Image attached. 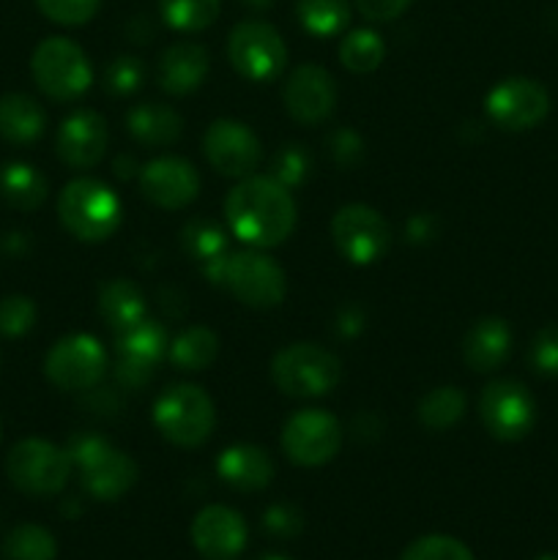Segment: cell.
<instances>
[{
	"label": "cell",
	"mask_w": 558,
	"mask_h": 560,
	"mask_svg": "<svg viewBox=\"0 0 558 560\" xmlns=\"http://www.w3.org/2000/svg\"><path fill=\"white\" fill-rule=\"evenodd\" d=\"M228 228L252 249L284 244L295 228V200L271 175H249L230 189L224 200Z\"/></svg>",
	"instance_id": "6da1fadb"
},
{
	"label": "cell",
	"mask_w": 558,
	"mask_h": 560,
	"mask_svg": "<svg viewBox=\"0 0 558 560\" xmlns=\"http://www.w3.org/2000/svg\"><path fill=\"white\" fill-rule=\"evenodd\" d=\"M66 452L80 474L82 490L96 501H118L137 485L140 468L135 459L96 432L71 435Z\"/></svg>",
	"instance_id": "7a4b0ae2"
},
{
	"label": "cell",
	"mask_w": 558,
	"mask_h": 560,
	"mask_svg": "<svg viewBox=\"0 0 558 560\" xmlns=\"http://www.w3.org/2000/svg\"><path fill=\"white\" fill-rule=\"evenodd\" d=\"M153 424L173 446L197 448L217 427V408L197 383H173L153 402Z\"/></svg>",
	"instance_id": "3957f363"
},
{
	"label": "cell",
	"mask_w": 558,
	"mask_h": 560,
	"mask_svg": "<svg viewBox=\"0 0 558 560\" xmlns=\"http://www.w3.org/2000/svg\"><path fill=\"white\" fill-rule=\"evenodd\" d=\"M58 219L77 241L98 244L120 228V200L107 184L96 178H77L58 197Z\"/></svg>",
	"instance_id": "277c9868"
},
{
	"label": "cell",
	"mask_w": 558,
	"mask_h": 560,
	"mask_svg": "<svg viewBox=\"0 0 558 560\" xmlns=\"http://www.w3.org/2000/svg\"><path fill=\"white\" fill-rule=\"evenodd\" d=\"M271 381L284 397H326L342 381V361L315 342H293L274 353Z\"/></svg>",
	"instance_id": "5b68a950"
},
{
	"label": "cell",
	"mask_w": 558,
	"mask_h": 560,
	"mask_svg": "<svg viewBox=\"0 0 558 560\" xmlns=\"http://www.w3.org/2000/svg\"><path fill=\"white\" fill-rule=\"evenodd\" d=\"M33 82L53 102H77L93 85L85 49L66 36H49L31 55Z\"/></svg>",
	"instance_id": "8992f818"
},
{
	"label": "cell",
	"mask_w": 558,
	"mask_h": 560,
	"mask_svg": "<svg viewBox=\"0 0 558 560\" xmlns=\"http://www.w3.org/2000/svg\"><path fill=\"white\" fill-rule=\"evenodd\" d=\"M74 470L66 448L44 441V438H25L16 443L5 457V476L20 492L33 498L58 495Z\"/></svg>",
	"instance_id": "52a82bcc"
},
{
	"label": "cell",
	"mask_w": 558,
	"mask_h": 560,
	"mask_svg": "<svg viewBox=\"0 0 558 560\" xmlns=\"http://www.w3.org/2000/svg\"><path fill=\"white\" fill-rule=\"evenodd\" d=\"M342 438L345 432L337 416L321 408H304L284 421L279 443H282L284 457L293 465L321 468L337 457L342 448Z\"/></svg>",
	"instance_id": "ba28073f"
},
{
	"label": "cell",
	"mask_w": 558,
	"mask_h": 560,
	"mask_svg": "<svg viewBox=\"0 0 558 560\" xmlns=\"http://www.w3.org/2000/svg\"><path fill=\"white\" fill-rule=\"evenodd\" d=\"M228 58L244 80L271 82L288 63V47L277 27L260 20H246L230 31Z\"/></svg>",
	"instance_id": "9c48e42d"
},
{
	"label": "cell",
	"mask_w": 558,
	"mask_h": 560,
	"mask_svg": "<svg viewBox=\"0 0 558 560\" xmlns=\"http://www.w3.org/2000/svg\"><path fill=\"white\" fill-rule=\"evenodd\" d=\"M222 288L249 310H274L284 301L288 279L274 257L263 255L260 249H244L228 255Z\"/></svg>",
	"instance_id": "30bf717a"
},
{
	"label": "cell",
	"mask_w": 558,
	"mask_h": 560,
	"mask_svg": "<svg viewBox=\"0 0 558 560\" xmlns=\"http://www.w3.org/2000/svg\"><path fill=\"white\" fill-rule=\"evenodd\" d=\"M332 238L339 255L353 266H372L392 246V228L381 211L364 202L342 206L332 219Z\"/></svg>",
	"instance_id": "8fae6325"
},
{
	"label": "cell",
	"mask_w": 558,
	"mask_h": 560,
	"mask_svg": "<svg viewBox=\"0 0 558 560\" xmlns=\"http://www.w3.org/2000/svg\"><path fill=\"white\" fill-rule=\"evenodd\" d=\"M479 416L496 441H523L536 424V399L520 381H492L481 388Z\"/></svg>",
	"instance_id": "7c38bea8"
},
{
	"label": "cell",
	"mask_w": 558,
	"mask_h": 560,
	"mask_svg": "<svg viewBox=\"0 0 558 560\" xmlns=\"http://www.w3.org/2000/svg\"><path fill=\"white\" fill-rule=\"evenodd\" d=\"M107 370V353L91 334H69L49 348L44 375L60 392H88Z\"/></svg>",
	"instance_id": "4fadbf2b"
},
{
	"label": "cell",
	"mask_w": 558,
	"mask_h": 560,
	"mask_svg": "<svg viewBox=\"0 0 558 560\" xmlns=\"http://www.w3.org/2000/svg\"><path fill=\"white\" fill-rule=\"evenodd\" d=\"M487 118L503 131H528L550 113V93L531 77H507L485 98Z\"/></svg>",
	"instance_id": "5bb4252c"
},
{
	"label": "cell",
	"mask_w": 558,
	"mask_h": 560,
	"mask_svg": "<svg viewBox=\"0 0 558 560\" xmlns=\"http://www.w3.org/2000/svg\"><path fill=\"white\" fill-rule=\"evenodd\" d=\"M208 164L228 178H249L260 164L263 148L255 131L233 118L213 120L202 137Z\"/></svg>",
	"instance_id": "9a60e30c"
},
{
	"label": "cell",
	"mask_w": 558,
	"mask_h": 560,
	"mask_svg": "<svg viewBox=\"0 0 558 560\" xmlns=\"http://www.w3.org/2000/svg\"><path fill=\"white\" fill-rule=\"evenodd\" d=\"M282 102L290 118L304 126H317L332 118L337 107V82L323 66L304 63L284 82Z\"/></svg>",
	"instance_id": "2e32d148"
},
{
	"label": "cell",
	"mask_w": 558,
	"mask_h": 560,
	"mask_svg": "<svg viewBox=\"0 0 558 560\" xmlns=\"http://www.w3.org/2000/svg\"><path fill=\"white\" fill-rule=\"evenodd\" d=\"M140 191L148 202L164 211H181L200 195V175L181 156H159L140 167Z\"/></svg>",
	"instance_id": "e0dca14e"
},
{
	"label": "cell",
	"mask_w": 558,
	"mask_h": 560,
	"mask_svg": "<svg viewBox=\"0 0 558 560\" xmlns=\"http://www.w3.org/2000/svg\"><path fill=\"white\" fill-rule=\"evenodd\" d=\"M107 120L93 109H77L58 126L55 151L71 170H91L107 153Z\"/></svg>",
	"instance_id": "ac0fdd59"
},
{
	"label": "cell",
	"mask_w": 558,
	"mask_h": 560,
	"mask_svg": "<svg viewBox=\"0 0 558 560\" xmlns=\"http://www.w3.org/2000/svg\"><path fill=\"white\" fill-rule=\"evenodd\" d=\"M191 545L206 560H235L244 552L246 523L235 509L206 506L191 520Z\"/></svg>",
	"instance_id": "d6986e66"
},
{
	"label": "cell",
	"mask_w": 558,
	"mask_h": 560,
	"mask_svg": "<svg viewBox=\"0 0 558 560\" xmlns=\"http://www.w3.org/2000/svg\"><path fill=\"white\" fill-rule=\"evenodd\" d=\"M208 69H211V60L200 44L175 42L159 58V88L170 96H189L206 82Z\"/></svg>",
	"instance_id": "ffe728a7"
},
{
	"label": "cell",
	"mask_w": 558,
	"mask_h": 560,
	"mask_svg": "<svg viewBox=\"0 0 558 560\" xmlns=\"http://www.w3.org/2000/svg\"><path fill=\"white\" fill-rule=\"evenodd\" d=\"M512 328L503 317H481L465 334L463 359L468 370L487 375V372H496L507 364L509 355H512Z\"/></svg>",
	"instance_id": "44dd1931"
},
{
	"label": "cell",
	"mask_w": 558,
	"mask_h": 560,
	"mask_svg": "<svg viewBox=\"0 0 558 560\" xmlns=\"http://www.w3.org/2000/svg\"><path fill=\"white\" fill-rule=\"evenodd\" d=\"M217 476L239 492H260L274 479V459L266 448L235 443L217 457Z\"/></svg>",
	"instance_id": "7402d4cb"
},
{
	"label": "cell",
	"mask_w": 558,
	"mask_h": 560,
	"mask_svg": "<svg viewBox=\"0 0 558 560\" xmlns=\"http://www.w3.org/2000/svg\"><path fill=\"white\" fill-rule=\"evenodd\" d=\"M115 350H118V361L126 366H137L142 372H151L167 359L170 337L164 331L162 323L156 320H142L137 326L126 328L115 339Z\"/></svg>",
	"instance_id": "603a6c76"
},
{
	"label": "cell",
	"mask_w": 558,
	"mask_h": 560,
	"mask_svg": "<svg viewBox=\"0 0 558 560\" xmlns=\"http://www.w3.org/2000/svg\"><path fill=\"white\" fill-rule=\"evenodd\" d=\"M126 129H129V135L140 145L164 148L178 142L181 131H184V118L170 104L142 102L129 109V115H126Z\"/></svg>",
	"instance_id": "cb8c5ba5"
},
{
	"label": "cell",
	"mask_w": 558,
	"mask_h": 560,
	"mask_svg": "<svg viewBox=\"0 0 558 560\" xmlns=\"http://www.w3.org/2000/svg\"><path fill=\"white\" fill-rule=\"evenodd\" d=\"M47 129V113L27 93L0 96V137L11 145H31Z\"/></svg>",
	"instance_id": "d4e9b609"
},
{
	"label": "cell",
	"mask_w": 558,
	"mask_h": 560,
	"mask_svg": "<svg viewBox=\"0 0 558 560\" xmlns=\"http://www.w3.org/2000/svg\"><path fill=\"white\" fill-rule=\"evenodd\" d=\"M98 315L115 334L137 326L148 317V301L142 290L129 279H109L98 290Z\"/></svg>",
	"instance_id": "484cf974"
},
{
	"label": "cell",
	"mask_w": 558,
	"mask_h": 560,
	"mask_svg": "<svg viewBox=\"0 0 558 560\" xmlns=\"http://www.w3.org/2000/svg\"><path fill=\"white\" fill-rule=\"evenodd\" d=\"M47 178L27 162H5L0 167V197L16 211H36L47 200Z\"/></svg>",
	"instance_id": "4316f807"
},
{
	"label": "cell",
	"mask_w": 558,
	"mask_h": 560,
	"mask_svg": "<svg viewBox=\"0 0 558 560\" xmlns=\"http://www.w3.org/2000/svg\"><path fill=\"white\" fill-rule=\"evenodd\" d=\"M219 337L208 326H189L170 342L167 359L175 370L202 372L217 361Z\"/></svg>",
	"instance_id": "83f0119b"
},
{
	"label": "cell",
	"mask_w": 558,
	"mask_h": 560,
	"mask_svg": "<svg viewBox=\"0 0 558 560\" xmlns=\"http://www.w3.org/2000/svg\"><path fill=\"white\" fill-rule=\"evenodd\" d=\"M465 410H468V397L463 394V388L438 386L425 394L416 413H419V421L425 430L446 432L463 421Z\"/></svg>",
	"instance_id": "f1b7e54d"
},
{
	"label": "cell",
	"mask_w": 558,
	"mask_h": 560,
	"mask_svg": "<svg viewBox=\"0 0 558 560\" xmlns=\"http://www.w3.org/2000/svg\"><path fill=\"white\" fill-rule=\"evenodd\" d=\"M386 58V42L370 27H356L339 44V60L353 74H372Z\"/></svg>",
	"instance_id": "f546056e"
},
{
	"label": "cell",
	"mask_w": 558,
	"mask_h": 560,
	"mask_svg": "<svg viewBox=\"0 0 558 560\" xmlns=\"http://www.w3.org/2000/svg\"><path fill=\"white\" fill-rule=\"evenodd\" d=\"M295 16L312 36H337L350 22L348 0H299L295 3Z\"/></svg>",
	"instance_id": "4dcf8cb0"
},
{
	"label": "cell",
	"mask_w": 558,
	"mask_h": 560,
	"mask_svg": "<svg viewBox=\"0 0 558 560\" xmlns=\"http://www.w3.org/2000/svg\"><path fill=\"white\" fill-rule=\"evenodd\" d=\"M222 0H159V14L173 31L200 33L217 22Z\"/></svg>",
	"instance_id": "1f68e13d"
},
{
	"label": "cell",
	"mask_w": 558,
	"mask_h": 560,
	"mask_svg": "<svg viewBox=\"0 0 558 560\" xmlns=\"http://www.w3.org/2000/svg\"><path fill=\"white\" fill-rule=\"evenodd\" d=\"M3 552L9 560H55L58 541L42 525H16L3 541Z\"/></svg>",
	"instance_id": "d6a6232c"
},
{
	"label": "cell",
	"mask_w": 558,
	"mask_h": 560,
	"mask_svg": "<svg viewBox=\"0 0 558 560\" xmlns=\"http://www.w3.org/2000/svg\"><path fill=\"white\" fill-rule=\"evenodd\" d=\"M181 244L189 257H195L200 266L228 255V235L211 219H191L181 233Z\"/></svg>",
	"instance_id": "836d02e7"
},
{
	"label": "cell",
	"mask_w": 558,
	"mask_h": 560,
	"mask_svg": "<svg viewBox=\"0 0 558 560\" xmlns=\"http://www.w3.org/2000/svg\"><path fill=\"white\" fill-rule=\"evenodd\" d=\"M399 560H476V558L460 539L432 534V536H421V539H416L414 545L405 547L403 558Z\"/></svg>",
	"instance_id": "e575fe53"
},
{
	"label": "cell",
	"mask_w": 558,
	"mask_h": 560,
	"mask_svg": "<svg viewBox=\"0 0 558 560\" xmlns=\"http://www.w3.org/2000/svg\"><path fill=\"white\" fill-rule=\"evenodd\" d=\"M312 173V156L304 145H284L282 151L274 156L271 178L279 180L284 189L293 191L295 186L304 184Z\"/></svg>",
	"instance_id": "d590c367"
},
{
	"label": "cell",
	"mask_w": 558,
	"mask_h": 560,
	"mask_svg": "<svg viewBox=\"0 0 558 560\" xmlns=\"http://www.w3.org/2000/svg\"><path fill=\"white\" fill-rule=\"evenodd\" d=\"M142 80H146V66L135 55H118L104 71V88L113 96H131L135 91H140Z\"/></svg>",
	"instance_id": "8d00e7d4"
},
{
	"label": "cell",
	"mask_w": 558,
	"mask_h": 560,
	"mask_svg": "<svg viewBox=\"0 0 558 560\" xmlns=\"http://www.w3.org/2000/svg\"><path fill=\"white\" fill-rule=\"evenodd\" d=\"M36 304L27 295H5L0 301V334L9 339L25 337L36 323Z\"/></svg>",
	"instance_id": "74e56055"
},
{
	"label": "cell",
	"mask_w": 558,
	"mask_h": 560,
	"mask_svg": "<svg viewBox=\"0 0 558 560\" xmlns=\"http://www.w3.org/2000/svg\"><path fill=\"white\" fill-rule=\"evenodd\" d=\"M38 11L58 25H85L96 16L102 0H36Z\"/></svg>",
	"instance_id": "f35d334b"
},
{
	"label": "cell",
	"mask_w": 558,
	"mask_h": 560,
	"mask_svg": "<svg viewBox=\"0 0 558 560\" xmlns=\"http://www.w3.org/2000/svg\"><path fill=\"white\" fill-rule=\"evenodd\" d=\"M528 361L539 375L558 377V323H550L542 331H536L528 348Z\"/></svg>",
	"instance_id": "ab89813d"
},
{
	"label": "cell",
	"mask_w": 558,
	"mask_h": 560,
	"mask_svg": "<svg viewBox=\"0 0 558 560\" xmlns=\"http://www.w3.org/2000/svg\"><path fill=\"white\" fill-rule=\"evenodd\" d=\"M263 525L271 536H279V539H293V536L301 534L304 528V517L295 506L290 503H274L266 514H263Z\"/></svg>",
	"instance_id": "60d3db41"
},
{
	"label": "cell",
	"mask_w": 558,
	"mask_h": 560,
	"mask_svg": "<svg viewBox=\"0 0 558 560\" xmlns=\"http://www.w3.org/2000/svg\"><path fill=\"white\" fill-rule=\"evenodd\" d=\"M328 153H332L339 167L348 170L364 159V142L353 129H337L328 137Z\"/></svg>",
	"instance_id": "b9f144b4"
},
{
	"label": "cell",
	"mask_w": 558,
	"mask_h": 560,
	"mask_svg": "<svg viewBox=\"0 0 558 560\" xmlns=\"http://www.w3.org/2000/svg\"><path fill=\"white\" fill-rule=\"evenodd\" d=\"M414 0H356V9L370 22H392L408 11Z\"/></svg>",
	"instance_id": "7bdbcfd3"
},
{
	"label": "cell",
	"mask_w": 558,
	"mask_h": 560,
	"mask_svg": "<svg viewBox=\"0 0 558 560\" xmlns=\"http://www.w3.org/2000/svg\"><path fill=\"white\" fill-rule=\"evenodd\" d=\"M405 233H408V241H414V244L432 241L438 233L435 217H430V213H416V217H410L408 224H405Z\"/></svg>",
	"instance_id": "ee69618b"
},
{
	"label": "cell",
	"mask_w": 558,
	"mask_h": 560,
	"mask_svg": "<svg viewBox=\"0 0 558 560\" xmlns=\"http://www.w3.org/2000/svg\"><path fill=\"white\" fill-rule=\"evenodd\" d=\"M361 328H364V315L353 306L342 310V315H339V337H356Z\"/></svg>",
	"instance_id": "f6af8a7d"
},
{
	"label": "cell",
	"mask_w": 558,
	"mask_h": 560,
	"mask_svg": "<svg viewBox=\"0 0 558 560\" xmlns=\"http://www.w3.org/2000/svg\"><path fill=\"white\" fill-rule=\"evenodd\" d=\"M135 170H140L135 164V159L120 156L118 162H115V175H118V178H131V175H135Z\"/></svg>",
	"instance_id": "bcb514c9"
},
{
	"label": "cell",
	"mask_w": 558,
	"mask_h": 560,
	"mask_svg": "<svg viewBox=\"0 0 558 560\" xmlns=\"http://www.w3.org/2000/svg\"><path fill=\"white\" fill-rule=\"evenodd\" d=\"M241 3L246 5V9H255V11H263L268 9V5L274 3V0H241Z\"/></svg>",
	"instance_id": "7dc6e473"
},
{
	"label": "cell",
	"mask_w": 558,
	"mask_h": 560,
	"mask_svg": "<svg viewBox=\"0 0 558 560\" xmlns=\"http://www.w3.org/2000/svg\"><path fill=\"white\" fill-rule=\"evenodd\" d=\"M536 560H558V556H553V552H545V556H539Z\"/></svg>",
	"instance_id": "c3c4849f"
},
{
	"label": "cell",
	"mask_w": 558,
	"mask_h": 560,
	"mask_svg": "<svg viewBox=\"0 0 558 560\" xmlns=\"http://www.w3.org/2000/svg\"><path fill=\"white\" fill-rule=\"evenodd\" d=\"M263 560H290V558H284V556H266Z\"/></svg>",
	"instance_id": "681fc988"
},
{
	"label": "cell",
	"mask_w": 558,
	"mask_h": 560,
	"mask_svg": "<svg viewBox=\"0 0 558 560\" xmlns=\"http://www.w3.org/2000/svg\"><path fill=\"white\" fill-rule=\"evenodd\" d=\"M0 438H3V427H0Z\"/></svg>",
	"instance_id": "f907efd6"
}]
</instances>
